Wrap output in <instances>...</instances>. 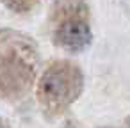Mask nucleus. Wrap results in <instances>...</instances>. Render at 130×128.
Returning <instances> with one entry per match:
<instances>
[{
    "mask_svg": "<svg viewBox=\"0 0 130 128\" xmlns=\"http://www.w3.org/2000/svg\"><path fill=\"white\" fill-rule=\"evenodd\" d=\"M36 48L30 38L20 32L0 30V96L22 98L32 85L36 75Z\"/></svg>",
    "mask_w": 130,
    "mask_h": 128,
    "instance_id": "f257e3e1",
    "label": "nucleus"
},
{
    "mask_svg": "<svg viewBox=\"0 0 130 128\" xmlns=\"http://www.w3.org/2000/svg\"><path fill=\"white\" fill-rule=\"evenodd\" d=\"M84 75L80 68L70 61L50 64L38 84V100L50 114L64 112L82 93Z\"/></svg>",
    "mask_w": 130,
    "mask_h": 128,
    "instance_id": "f03ea898",
    "label": "nucleus"
},
{
    "mask_svg": "<svg viewBox=\"0 0 130 128\" xmlns=\"http://www.w3.org/2000/svg\"><path fill=\"white\" fill-rule=\"evenodd\" d=\"M52 36L66 52H82L93 34L84 0H55L52 6Z\"/></svg>",
    "mask_w": 130,
    "mask_h": 128,
    "instance_id": "7ed1b4c3",
    "label": "nucleus"
},
{
    "mask_svg": "<svg viewBox=\"0 0 130 128\" xmlns=\"http://www.w3.org/2000/svg\"><path fill=\"white\" fill-rule=\"evenodd\" d=\"M2 2L14 13H29L39 0H2Z\"/></svg>",
    "mask_w": 130,
    "mask_h": 128,
    "instance_id": "20e7f679",
    "label": "nucleus"
}]
</instances>
